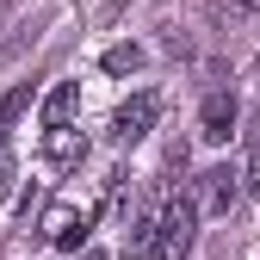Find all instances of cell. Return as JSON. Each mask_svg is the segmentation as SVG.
I'll list each match as a JSON object with an SVG mask.
<instances>
[{
    "label": "cell",
    "mask_w": 260,
    "mask_h": 260,
    "mask_svg": "<svg viewBox=\"0 0 260 260\" xmlns=\"http://www.w3.org/2000/svg\"><path fill=\"white\" fill-rule=\"evenodd\" d=\"M242 192H248V168H236V161H223V168H211V174H205V211L230 217V211L242 205Z\"/></svg>",
    "instance_id": "cell-2"
},
{
    "label": "cell",
    "mask_w": 260,
    "mask_h": 260,
    "mask_svg": "<svg viewBox=\"0 0 260 260\" xmlns=\"http://www.w3.org/2000/svg\"><path fill=\"white\" fill-rule=\"evenodd\" d=\"M44 161H50V168H81V161H87V137H81L75 124L44 130Z\"/></svg>",
    "instance_id": "cell-5"
},
{
    "label": "cell",
    "mask_w": 260,
    "mask_h": 260,
    "mask_svg": "<svg viewBox=\"0 0 260 260\" xmlns=\"http://www.w3.org/2000/svg\"><path fill=\"white\" fill-rule=\"evenodd\" d=\"M93 217H100V211H50V217H44L50 248H81L87 230H93Z\"/></svg>",
    "instance_id": "cell-6"
},
{
    "label": "cell",
    "mask_w": 260,
    "mask_h": 260,
    "mask_svg": "<svg viewBox=\"0 0 260 260\" xmlns=\"http://www.w3.org/2000/svg\"><path fill=\"white\" fill-rule=\"evenodd\" d=\"M192 236H199V205H192V199H168V205L155 211L149 260H186L192 254Z\"/></svg>",
    "instance_id": "cell-1"
},
{
    "label": "cell",
    "mask_w": 260,
    "mask_h": 260,
    "mask_svg": "<svg viewBox=\"0 0 260 260\" xmlns=\"http://www.w3.org/2000/svg\"><path fill=\"white\" fill-rule=\"evenodd\" d=\"M75 112H81V81H62V87H50V100H44V130H56V124H75Z\"/></svg>",
    "instance_id": "cell-7"
},
{
    "label": "cell",
    "mask_w": 260,
    "mask_h": 260,
    "mask_svg": "<svg viewBox=\"0 0 260 260\" xmlns=\"http://www.w3.org/2000/svg\"><path fill=\"white\" fill-rule=\"evenodd\" d=\"M236 124H242L236 93H211V100L199 106V137H205V143H230V137H236Z\"/></svg>",
    "instance_id": "cell-4"
},
{
    "label": "cell",
    "mask_w": 260,
    "mask_h": 260,
    "mask_svg": "<svg viewBox=\"0 0 260 260\" xmlns=\"http://www.w3.org/2000/svg\"><path fill=\"white\" fill-rule=\"evenodd\" d=\"M248 186H260V106L248 118Z\"/></svg>",
    "instance_id": "cell-10"
},
{
    "label": "cell",
    "mask_w": 260,
    "mask_h": 260,
    "mask_svg": "<svg viewBox=\"0 0 260 260\" xmlns=\"http://www.w3.org/2000/svg\"><path fill=\"white\" fill-rule=\"evenodd\" d=\"M155 118H161V100H155V93H137V100H124V106L112 112V143H143Z\"/></svg>",
    "instance_id": "cell-3"
},
{
    "label": "cell",
    "mask_w": 260,
    "mask_h": 260,
    "mask_svg": "<svg viewBox=\"0 0 260 260\" xmlns=\"http://www.w3.org/2000/svg\"><path fill=\"white\" fill-rule=\"evenodd\" d=\"M25 106H31V81H19L7 100H0V149H7V137H13V124L25 118Z\"/></svg>",
    "instance_id": "cell-8"
},
{
    "label": "cell",
    "mask_w": 260,
    "mask_h": 260,
    "mask_svg": "<svg viewBox=\"0 0 260 260\" xmlns=\"http://www.w3.org/2000/svg\"><path fill=\"white\" fill-rule=\"evenodd\" d=\"M236 7H242V13H260V0H236Z\"/></svg>",
    "instance_id": "cell-11"
},
{
    "label": "cell",
    "mask_w": 260,
    "mask_h": 260,
    "mask_svg": "<svg viewBox=\"0 0 260 260\" xmlns=\"http://www.w3.org/2000/svg\"><path fill=\"white\" fill-rule=\"evenodd\" d=\"M100 69H106V75H137V69H143V50H137V44H112V50L100 56Z\"/></svg>",
    "instance_id": "cell-9"
}]
</instances>
